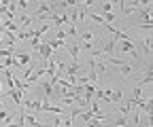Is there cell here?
Returning <instances> with one entry per match:
<instances>
[{
  "label": "cell",
  "instance_id": "cell-1",
  "mask_svg": "<svg viewBox=\"0 0 153 127\" xmlns=\"http://www.w3.org/2000/svg\"><path fill=\"white\" fill-rule=\"evenodd\" d=\"M96 100H102V102H108V104H119L123 100V91L121 89H115V87H96V93H94Z\"/></svg>",
  "mask_w": 153,
  "mask_h": 127
},
{
  "label": "cell",
  "instance_id": "cell-2",
  "mask_svg": "<svg viewBox=\"0 0 153 127\" xmlns=\"http://www.w3.org/2000/svg\"><path fill=\"white\" fill-rule=\"evenodd\" d=\"M117 49L123 51V53H128V55L140 57V55H138V47H136V43H134V40H119V43H117Z\"/></svg>",
  "mask_w": 153,
  "mask_h": 127
},
{
  "label": "cell",
  "instance_id": "cell-3",
  "mask_svg": "<svg viewBox=\"0 0 153 127\" xmlns=\"http://www.w3.org/2000/svg\"><path fill=\"white\" fill-rule=\"evenodd\" d=\"M36 51H38V53H41V57H43L45 62H47V59H51V57L55 55V53H53V49H51L49 45H43V43H41V45H38V49H36Z\"/></svg>",
  "mask_w": 153,
  "mask_h": 127
},
{
  "label": "cell",
  "instance_id": "cell-4",
  "mask_svg": "<svg viewBox=\"0 0 153 127\" xmlns=\"http://www.w3.org/2000/svg\"><path fill=\"white\" fill-rule=\"evenodd\" d=\"M66 49H68V53H70V57H72V62H76L79 64V59H81V49H79V45H64Z\"/></svg>",
  "mask_w": 153,
  "mask_h": 127
},
{
  "label": "cell",
  "instance_id": "cell-5",
  "mask_svg": "<svg viewBox=\"0 0 153 127\" xmlns=\"http://www.w3.org/2000/svg\"><path fill=\"white\" fill-rule=\"evenodd\" d=\"M151 83H153L151 68H149V66H145V68H143V76H140V83H138V87H143V85H151Z\"/></svg>",
  "mask_w": 153,
  "mask_h": 127
},
{
  "label": "cell",
  "instance_id": "cell-6",
  "mask_svg": "<svg viewBox=\"0 0 153 127\" xmlns=\"http://www.w3.org/2000/svg\"><path fill=\"white\" fill-rule=\"evenodd\" d=\"M7 93H9V98L15 102V106H19L22 108V102H24V95L17 91V89H7Z\"/></svg>",
  "mask_w": 153,
  "mask_h": 127
},
{
  "label": "cell",
  "instance_id": "cell-7",
  "mask_svg": "<svg viewBox=\"0 0 153 127\" xmlns=\"http://www.w3.org/2000/svg\"><path fill=\"white\" fill-rule=\"evenodd\" d=\"M151 49H153L151 36H143V55H151Z\"/></svg>",
  "mask_w": 153,
  "mask_h": 127
},
{
  "label": "cell",
  "instance_id": "cell-8",
  "mask_svg": "<svg viewBox=\"0 0 153 127\" xmlns=\"http://www.w3.org/2000/svg\"><path fill=\"white\" fill-rule=\"evenodd\" d=\"M15 59H17V64L19 66H26V64H30V55H28V53H15Z\"/></svg>",
  "mask_w": 153,
  "mask_h": 127
},
{
  "label": "cell",
  "instance_id": "cell-9",
  "mask_svg": "<svg viewBox=\"0 0 153 127\" xmlns=\"http://www.w3.org/2000/svg\"><path fill=\"white\" fill-rule=\"evenodd\" d=\"M113 125H121V127H128V117H117V119H113Z\"/></svg>",
  "mask_w": 153,
  "mask_h": 127
},
{
  "label": "cell",
  "instance_id": "cell-10",
  "mask_svg": "<svg viewBox=\"0 0 153 127\" xmlns=\"http://www.w3.org/2000/svg\"><path fill=\"white\" fill-rule=\"evenodd\" d=\"M100 13H113V2H102Z\"/></svg>",
  "mask_w": 153,
  "mask_h": 127
},
{
  "label": "cell",
  "instance_id": "cell-11",
  "mask_svg": "<svg viewBox=\"0 0 153 127\" xmlns=\"http://www.w3.org/2000/svg\"><path fill=\"white\" fill-rule=\"evenodd\" d=\"M32 21H34L32 17H28V15H22V26H24V28H28V26H30Z\"/></svg>",
  "mask_w": 153,
  "mask_h": 127
},
{
  "label": "cell",
  "instance_id": "cell-12",
  "mask_svg": "<svg viewBox=\"0 0 153 127\" xmlns=\"http://www.w3.org/2000/svg\"><path fill=\"white\" fill-rule=\"evenodd\" d=\"M87 127H100V121L98 119H89L87 121Z\"/></svg>",
  "mask_w": 153,
  "mask_h": 127
},
{
  "label": "cell",
  "instance_id": "cell-13",
  "mask_svg": "<svg viewBox=\"0 0 153 127\" xmlns=\"http://www.w3.org/2000/svg\"><path fill=\"white\" fill-rule=\"evenodd\" d=\"M17 7H19V9H28L30 2H26V0H17Z\"/></svg>",
  "mask_w": 153,
  "mask_h": 127
},
{
  "label": "cell",
  "instance_id": "cell-14",
  "mask_svg": "<svg viewBox=\"0 0 153 127\" xmlns=\"http://www.w3.org/2000/svg\"><path fill=\"white\" fill-rule=\"evenodd\" d=\"M4 91V89H2V81H0V93H2Z\"/></svg>",
  "mask_w": 153,
  "mask_h": 127
}]
</instances>
